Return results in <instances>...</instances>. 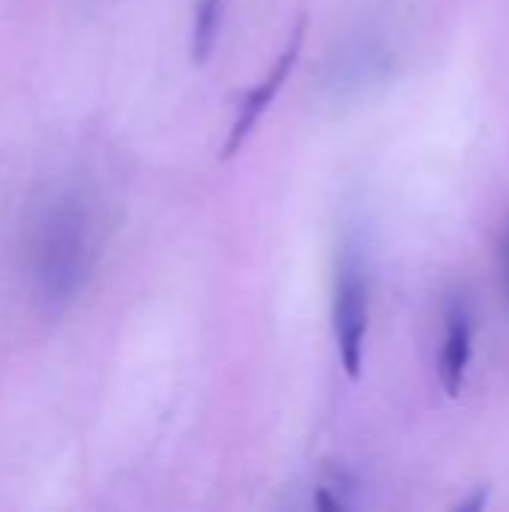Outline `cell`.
<instances>
[{
    "mask_svg": "<svg viewBox=\"0 0 509 512\" xmlns=\"http://www.w3.org/2000/svg\"><path fill=\"white\" fill-rule=\"evenodd\" d=\"M99 249V213L81 189L39 195L21 225V273L36 306L48 315L66 312L87 288Z\"/></svg>",
    "mask_w": 509,
    "mask_h": 512,
    "instance_id": "6da1fadb",
    "label": "cell"
},
{
    "mask_svg": "<svg viewBox=\"0 0 509 512\" xmlns=\"http://www.w3.org/2000/svg\"><path fill=\"white\" fill-rule=\"evenodd\" d=\"M369 294L372 291H369L366 258L360 246L345 243L333 279V339L342 369L351 381L360 378L363 357H366V336H369V315H372Z\"/></svg>",
    "mask_w": 509,
    "mask_h": 512,
    "instance_id": "7a4b0ae2",
    "label": "cell"
},
{
    "mask_svg": "<svg viewBox=\"0 0 509 512\" xmlns=\"http://www.w3.org/2000/svg\"><path fill=\"white\" fill-rule=\"evenodd\" d=\"M306 27H309V21H306V15H300L297 24H294V30H291V36H288V42H285V48L279 51L276 63L270 66V72H267L255 87H249V93L240 99L237 117H234V123H231V129H228L225 144H222V159H231V156L246 144V138L252 135V129L261 123V117H264V114L270 111V105L276 102L279 90L285 87V81L291 78V72H294V66H297V60H300L303 42H306Z\"/></svg>",
    "mask_w": 509,
    "mask_h": 512,
    "instance_id": "3957f363",
    "label": "cell"
},
{
    "mask_svg": "<svg viewBox=\"0 0 509 512\" xmlns=\"http://www.w3.org/2000/svg\"><path fill=\"white\" fill-rule=\"evenodd\" d=\"M474 357V309L465 297H453L444 309V345L438 375L447 396H459Z\"/></svg>",
    "mask_w": 509,
    "mask_h": 512,
    "instance_id": "277c9868",
    "label": "cell"
},
{
    "mask_svg": "<svg viewBox=\"0 0 509 512\" xmlns=\"http://www.w3.org/2000/svg\"><path fill=\"white\" fill-rule=\"evenodd\" d=\"M225 9L228 0H198L195 12H192V57L198 63H207L216 42H219V30L225 21Z\"/></svg>",
    "mask_w": 509,
    "mask_h": 512,
    "instance_id": "5b68a950",
    "label": "cell"
},
{
    "mask_svg": "<svg viewBox=\"0 0 509 512\" xmlns=\"http://www.w3.org/2000/svg\"><path fill=\"white\" fill-rule=\"evenodd\" d=\"M501 288L509 300V228L504 234V243H501Z\"/></svg>",
    "mask_w": 509,
    "mask_h": 512,
    "instance_id": "8992f818",
    "label": "cell"
}]
</instances>
